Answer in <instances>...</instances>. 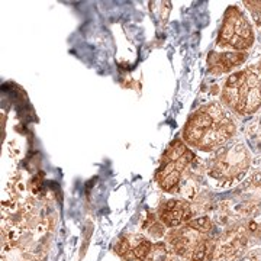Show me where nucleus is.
Wrapping results in <instances>:
<instances>
[{
  "instance_id": "1a4fd4ad",
  "label": "nucleus",
  "mask_w": 261,
  "mask_h": 261,
  "mask_svg": "<svg viewBox=\"0 0 261 261\" xmlns=\"http://www.w3.org/2000/svg\"><path fill=\"white\" fill-rule=\"evenodd\" d=\"M129 250L128 252L122 257L125 261H144L148 254L151 252V248L152 245L149 243L148 240L142 238V237H137L135 240V244H132V241L129 240Z\"/></svg>"
},
{
  "instance_id": "20e7f679",
  "label": "nucleus",
  "mask_w": 261,
  "mask_h": 261,
  "mask_svg": "<svg viewBox=\"0 0 261 261\" xmlns=\"http://www.w3.org/2000/svg\"><path fill=\"white\" fill-rule=\"evenodd\" d=\"M250 166V154L243 145H233L215 160L211 176L218 180H233L243 176Z\"/></svg>"
},
{
  "instance_id": "f03ea898",
  "label": "nucleus",
  "mask_w": 261,
  "mask_h": 261,
  "mask_svg": "<svg viewBox=\"0 0 261 261\" xmlns=\"http://www.w3.org/2000/svg\"><path fill=\"white\" fill-rule=\"evenodd\" d=\"M222 99L237 112H255L261 105V65L229 75L225 82Z\"/></svg>"
},
{
  "instance_id": "9b49d317",
  "label": "nucleus",
  "mask_w": 261,
  "mask_h": 261,
  "mask_svg": "<svg viewBox=\"0 0 261 261\" xmlns=\"http://www.w3.org/2000/svg\"><path fill=\"white\" fill-rule=\"evenodd\" d=\"M207 250H209V248H207V241L203 238V240L195 247V250H193V252H192L190 257H189V261H203L205 260Z\"/></svg>"
},
{
  "instance_id": "9d476101",
  "label": "nucleus",
  "mask_w": 261,
  "mask_h": 261,
  "mask_svg": "<svg viewBox=\"0 0 261 261\" xmlns=\"http://www.w3.org/2000/svg\"><path fill=\"white\" fill-rule=\"evenodd\" d=\"M186 225L189 228H192V229H195L200 233H207L212 229V221L207 216H200V218L192 219Z\"/></svg>"
},
{
  "instance_id": "f257e3e1",
  "label": "nucleus",
  "mask_w": 261,
  "mask_h": 261,
  "mask_svg": "<svg viewBox=\"0 0 261 261\" xmlns=\"http://www.w3.org/2000/svg\"><path fill=\"white\" fill-rule=\"evenodd\" d=\"M235 123L224 108L209 103L189 119L183 130V138L189 145L203 151L221 147L235 134Z\"/></svg>"
},
{
  "instance_id": "0eeeda50",
  "label": "nucleus",
  "mask_w": 261,
  "mask_h": 261,
  "mask_svg": "<svg viewBox=\"0 0 261 261\" xmlns=\"http://www.w3.org/2000/svg\"><path fill=\"white\" fill-rule=\"evenodd\" d=\"M247 237L243 231L228 237L214 250V261H235L243 252Z\"/></svg>"
},
{
  "instance_id": "423d86ee",
  "label": "nucleus",
  "mask_w": 261,
  "mask_h": 261,
  "mask_svg": "<svg viewBox=\"0 0 261 261\" xmlns=\"http://www.w3.org/2000/svg\"><path fill=\"white\" fill-rule=\"evenodd\" d=\"M190 218H192V207L186 200H170L166 202L160 209L161 222L170 228H176L186 224L190 221Z\"/></svg>"
},
{
  "instance_id": "7ed1b4c3",
  "label": "nucleus",
  "mask_w": 261,
  "mask_h": 261,
  "mask_svg": "<svg viewBox=\"0 0 261 261\" xmlns=\"http://www.w3.org/2000/svg\"><path fill=\"white\" fill-rule=\"evenodd\" d=\"M254 32L251 23L237 6H231L225 12L224 23L218 37L221 47H229L237 51H245L252 45Z\"/></svg>"
},
{
  "instance_id": "39448f33",
  "label": "nucleus",
  "mask_w": 261,
  "mask_h": 261,
  "mask_svg": "<svg viewBox=\"0 0 261 261\" xmlns=\"http://www.w3.org/2000/svg\"><path fill=\"white\" fill-rule=\"evenodd\" d=\"M195 154L189 149L186 154L177 160H166L161 159V166L159 171L155 174V178L159 181L160 187L166 192H171L174 187H177L180 183L181 173L185 171V168L193 161Z\"/></svg>"
},
{
  "instance_id": "6e6552de",
  "label": "nucleus",
  "mask_w": 261,
  "mask_h": 261,
  "mask_svg": "<svg viewBox=\"0 0 261 261\" xmlns=\"http://www.w3.org/2000/svg\"><path fill=\"white\" fill-rule=\"evenodd\" d=\"M244 53H212L207 58L209 70L214 74H224L245 61Z\"/></svg>"
},
{
  "instance_id": "f8f14e48",
  "label": "nucleus",
  "mask_w": 261,
  "mask_h": 261,
  "mask_svg": "<svg viewBox=\"0 0 261 261\" xmlns=\"http://www.w3.org/2000/svg\"><path fill=\"white\" fill-rule=\"evenodd\" d=\"M247 8L251 10L252 16L261 25V2H245Z\"/></svg>"
}]
</instances>
